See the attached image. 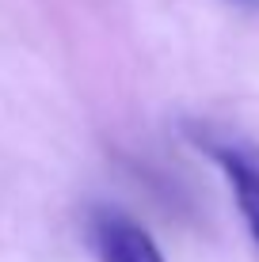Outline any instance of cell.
<instances>
[{"mask_svg": "<svg viewBox=\"0 0 259 262\" xmlns=\"http://www.w3.org/2000/svg\"><path fill=\"white\" fill-rule=\"evenodd\" d=\"M187 133L198 144V152H206L225 175L240 221H244L252 243L259 247V144L236 137V133L213 129V125H187Z\"/></svg>", "mask_w": 259, "mask_h": 262, "instance_id": "cell-1", "label": "cell"}, {"mask_svg": "<svg viewBox=\"0 0 259 262\" xmlns=\"http://www.w3.org/2000/svg\"><path fill=\"white\" fill-rule=\"evenodd\" d=\"M88 243L99 262H164L145 224L111 205H95L88 213Z\"/></svg>", "mask_w": 259, "mask_h": 262, "instance_id": "cell-2", "label": "cell"}, {"mask_svg": "<svg viewBox=\"0 0 259 262\" xmlns=\"http://www.w3.org/2000/svg\"><path fill=\"white\" fill-rule=\"evenodd\" d=\"M233 4H240V8H259V0H233Z\"/></svg>", "mask_w": 259, "mask_h": 262, "instance_id": "cell-3", "label": "cell"}]
</instances>
